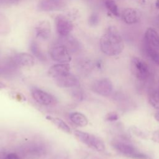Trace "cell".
<instances>
[{
  "mask_svg": "<svg viewBox=\"0 0 159 159\" xmlns=\"http://www.w3.org/2000/svg\"><path fill=\"white\" fill-rule=\"evenodd\" d=\"M30 49L34 57H36L41 61H45L46 60V56L36 42H32L30 43Z\"/></svg>",
  "mask_w": 159,
  "mask_h": 159,
  "instance_id": "cell-18",
  "label": "cell"
},
{
  "mask_svg": "<svg viewBox=\"0 0 159 159\" xmlns=\"http://www.w3.org/2000/svg\"><path fill=\"white\" fill-rule=\"evenodd\" d=\"M70 93L72 98L76 101L80 102L83 101L84 98V93L80 88H79V86H76L71 88Z\"/></svg>",
  "mask_w": 159,
  "mask_h": 159,
  "instance_id": "cell-22",
  "label": "cell"
},
{
  "mask_svg": "<svg viewBox=\"0 0 159 159\" xmlns=\"http://www.w3.org/2000/svg\"><path fill=\"white\" fill-rule=\"evenodd\" d=\"M154 118H155V119L158 122H159V111L157 112H156V113L155 114V115H154Z\"/></svg>",
  "mask_w": 159,
  "mask_h": 159,
  "instance_id": "cell-29",
  "label": "cell"
},
{
  "mask_svg": "<svg viewBox=\"0 0 159 159\" xmlns=\"http://www.w3.org/2000/svg\"><path fill=\"white\" fill-rule=\"evenodd\" d=\"M69 118L73 124L79 127H85L88 124L87 117L84 114L80 112L76 111L70 113Z\"/></svg>",
  "mask_w": 159,
  "mask_h": 159,
  "instance_id": "cell-16",
  "label": "cell"
},
{
  "mask_svg": "<svg viewBox=\"0 0 159 159\" xmlns=\"http://www.w3.org/2000/svg\"><path fill=\"white\" fill-rule=\"evenodd\" d=\"M104 6L106 9L115 16H119V12L118 7L114 0H104Z\"/></svg>",
  "mask_w": 159,
  "mask_h": 159,
  "instance_id": "cell-20",
  "label": "cell"
},
{
  "mask_svg": "<svg viewBox=\"0 0 159 159\" xmlns=\"http://www.w3.org/2000/svg\"><path fill=\"white\" fill-rule=\"evenodd\" d=\"M148 102L153 107L159 110V91L150 92L148 95Z\"/></svg>",
  "mask_w": 159,
  "mask_h": 159,
  "instance_id": "cell-21",
  "label": "cell"
},
{
  "mask_svg": "<svg viewBox=\"0 0 159 159\" xmlns=\"http://www.w3.org/2000/svg\"><path fill=\"white\" fill-rule=\"evenodd\" d=\"M99 21V17L97 13H93L91 14L88 19V23L91 26H96L98 24Z\"/></svg>",
  "mask_w": 159,
  "mask_h": 159,
  "instance_id": "cell-23",
  "label": "cell"
},
{
  "mask_svg": "<svg viewBox=\"0 0 159 159\" xmlns=\"http://www.w3.org/2000/svg\"><path fill=\"white\" fill-rule=\"evenodd\" d=\"M145 50L147 55L152 60L155 64L159 66V50H156L148 44H145Z\"/></svg>",
  "mask_w": 159,
  "mask_h": 159,
  "instance_id": "cell-19",
  "label": "cell"
},
{
  "mask_svg": "<svg viewBox=\"0 0 159 159\" xmlns=\"http://www.w3.org/2000/svg\"><path fill=\"white\" fill-rule=\"evenodd\" d=\"M114 148L123 155L134 159H148L149 157L139 151L132 145L124 142H114Z\"/></svg>",
  "mask_w": 159,
  "mask_h": 159,
  "instance_id": "cell-3",
  "label": "cell"
},
{
  "mask_svg": "<svg viewBox=\"0 0 159 159\" xmlns=\"http://www.w3.org/2000/svg\"><path fill=\"white\" fill-rule=\"evenodd\" d=\"M140 16V12L134 8H126L122 12V19L127 24H134L138 22Z\"/></svg>",
  "mask_w": 159,
  "mask_h": 159,
  "instance_id": "cell-14",
  "label": "cell"
},
{
  "mask_svg": "<svg viewBox=\"0 0 159 159\" xmlns=\"http://www.w3.org/2000/svg\"><path fill=\"white\" fill-rule=\"evenodd\" d=\"M13 60L17 65L23 67H32L35 64L34 55L25 52L17 53L14 57Z\"/></svg>",
  "mask_w": 159,
  "mask_h": 159,
  "instance_id": "cell-13",
  "label": "cell"
},
{
  "mask_svg": "<svg viewBox=\"0 0 159 159\" xmlns=\"http://www.w3.org/2000/svg\"><path fill=\"white\" fill-rule=\"evenodd\" d=\"M55 25L57 34L61 37L68 36L73 29L72 22L62 14H58L55 17Z\"/></svg>",
  "mask_w": 159,
  "mask_h": 159,
  "instance_id": "cell-6",
  "label": "cell"
},
{
  "mask_svg": "<svg viewBox=\"0 0 159 159\" xmlns=\"http://www.w3.org/2000/svg\"><path fill=\"white\" fill-rule=\"evenodd\" d=\"M156 6L157 7H158L159 9V0H157V2H156Z\"/></svg>",
  "mask_w": 159,
  "mask_h": 159,
  "instance_id": "cell-31",
  "label": "cell"
},
{
  "mask_svg": "<svg viewBox=\"0 0 159 159\" xmlns=\"http://www.w3.org/2000/svg\"><path fill=\"white\" fill-rule=\"evenodd\" d=\"M130 70L132 75L139 80H147L150 74L147 64L138 57H133L130 61Z\"/></svg>",
  "mask_w": 159,
  "mask_h": 159,
  "instance_id": "cell-4",
  "label": "cell"
},
{
  "mask_svg": "<svg viewBox=\"0 0 159 159\" xmlns=\"http://www.w3.org/2000/svg\"><path fill=\"white\" fill-rule=\"evenodd\" d=\"M119 119V116L114 112L108 114L106 117V120L107 121H116Z\"/></svg>",
  "mask_w": 159,
  "mask_h": 159,
  "instance_id": "cell-24",
  "label": "cell"
},
{
  "mask_svg": "<svg viewBox=\"0 0 159 159\" xmlns=\"http://www.w3.org/2000/svg\"><path fill=\"white\" fill-rule=\"evenodd\" d=\"M35 35L38 39L43 40H48L51 35V25L48 20L39 21L35 27Z\"/></svg>",
  "mask_w": 159,
  "mask_h": 159,
  "instance_id": "cell-10",
  "label": "cell"
},
{
  "mask_svg": "<svg viewBox=\"0 0 159 159\" xmlns=\"http://www.w3.org/2000/svg\"><path fill=\"white\" fill-rule=\"evenodd\" d=\"M99 45L101 51L108 56L119 55L124 47L122 38L114 26H109L106 29L100 39Z\"/></svg>",
  "mask_w": 159,
  "mask_h": 159,
  "instance_id": "cell-1",
  "label": "cell"
},
{
  "mask_svg": "<svg viewBox=\"0 0 159 159\" xmlns=\"http://www.w3.org/2000/svg\"><path fill=\"white\" fill-rule=\"evenodd\" d=\"M73 134L80 142L88 147L98 152H104L105 150V144L98 137L77 129L73 130Z\"/></svg>",
  "mask_w": 159,
  "mask_h": 159,
  "instance_id": "cell-2",
  "label": "cell"
},
{
  "mask_svg": "<svg viewBox=\"0 0 159 159\" xmlns=\"http://www.w3.org/2000/svg\"><path fill=\"white\" fill-rule=\"evenodd\" d=\"M146 43L152 48L159 50V34L153 28H148L145 33Z\"/></svg>",
  "mask_w": 159,
  "mask_h": 159,
  "instance_id": "cell-15",
  "label": "cell"
},
{
  "mask_svg": "<svg viewBox=\"0 0 159 159\" xmlns=\"http://www.w3.org/2000/svg\"><path fill=\"white\" fill-rule=\"evenodd\" d=\"M49 54L53 61L60 63H69L71 60L70 50L63 44L52 47L50 49Z\"/></svg>",
  "mask_w": 159,
  "mask_h": 159,
  "instance_id": "cell-5",
  "label": "cell"
},
{
  "mask_svg": "<svg viewBox=\"0 0 159 159\" xmlns=\"http://www.w3.org/2000/svg\"><path fill=\"white\" fill-rule=\"evenodd\" d=\"M65 5L63 0H42L39 4V9L42 11H55L63 9Z\"/></svg>",
  "mask_w": 159,
  "mask_h": 159,
  "instance_id": "cell-11",
  "label": "cell"
},
{
  "mask_svg": "<svg viewBox=\"0 0 159 159\" xmlns=\"http://www.w3.org/2000/svg\"><path fill=\"white\" fill-rule=\"evenodd\" d=\"M6 88H7V85L4 83H3L2 81H0V90L6 89Z\"/></svg>",
  "mask_w": 159,
  "mask_h": 159,
  "instance_id": "cell-28",
  "label": "cell"
},
{
  "mask_svg": "<svg viewBox=\"0 0 159 159\" xmlns=\"http://www.w3.org/2000/svg\"><path fill=\"white\" fill-rule=\"evenodd\" d=\"M152 139L154 142L159 143V130L153 132Z\"/></svg>",
  "mask_w": 159,
  "mask_h": 159,
  "instance_id": "cell-27",
  "label": "cell"
},
{
  "mask_svg": "<svg viewBox=\"0 0 159 159\" xmlns=\"http://www.w3.org/2000/svg\"><path fill=\"white\" fill-rule=\"evenodd\" d=\"M92 91L102 96H109L113 89L111 81L108 78H101L95 81L91 86Z\"/></svg>",
  "mask_w": 159,
  "mask_h": 159,
  "instance_id": "cell-8",
  "label": "cell"
},
{
  "mask_svg": "<svg viewBox=\"0 0 159 159\" xmlns=\"http://www.w3.org/2000/svg\"><path fill=\"white\" fill-rule=\"evenodd\" d=\"M133 131H134V133L135 134V135H137L139 137H142V139H145V137H146V135L145 134L140 130V129H139L138 128H136V127H134L133 128Z\"/></svg>",
  "mask_w": 159,
  "mask_h": 159,
  "instance_id": "cell-25",
  "label": "cell"
},
{
  "mask_svg": "<svg viewBox=\"0 0 159 159\" xmlns=\"http://www.w3.org/2000/svg\"><path fill=\"white\" fill-rule=\"evenodd\" d=\"M45 118L50 120L55 126H56L58 129L66 133V134H71V128L69 127V125L61 119L57 117H53L52 116H47Z\"/></svg>",
  "mask_w": 159,
  "mask_h": 159,
  "instance_id": "cell-17",
  "label": "cell"
},
{
  "mask_svg": "<svg viewBox=\"0 0 159 159\" xmlns=\"http://www.w3.org/2000/svg\"><path fill=\"white\" fill-rule=\"evenodd\" d=\"M54 80L56 84L62 88H73L80 86L79 79L76 75L71 73Z\"/></svg>",
  "mask_w": 159,
  "mask_h": 159,
  "instance_id": "cell-9",
  "label": "cell"
},
{
  "mask_svg": "<svg viewBox=\"0 0 159 159\" xmlns=\"http://www.w3.org/2000/svg\"><path fill=\"white\" fill-rule=\"evenodd\" d=\"M69 63H57L51 66L48 70V75L54 79L61 77L70 73Z\"/></svg>",
  "mask_w": 159,
  "mask_h": 159,
  "instance_id": "cell-12",
  "label": "cell"
},
{
  "mask_svg": "<svg viewBox=\"0 0 159 159\" xmlns=\"http://www.w3.org/2000/svg\"><path fill=\"white\" fill-rule=\"evenodd\" d=\"M30 93L34 100L42 106H53L57 102L56 99L53 95L42 89L34 88L31 89Z\"/></svg>",
  "mask_w": 159,
  "mask_h": 159,
  "instance_id": "cell-7",
  "label": "cell"
},
{
  "mask_svg": "<svg viewBox=\"0 0 159 159\" xmlns=\"http://www.w3.org/2000/svg\"><path fill=\"white\" fill-rule=\"evenodd\" d=\"M21 0H0V3L6 5H12L19 2Z\"/></svg>",
  "mask_w": 159,
  "mask_h": 159,
  "instance_id": "cell-26",
  "label": "cell"
},
{
  "mask_svg": "<svg viewBox=\"0 0 159 159\" xmlns=\"http://www.w3.org/2000/svg\"><path fill=\"white\" fill-rule=\"evenodd\" d=\"M156 24H157V27L159 28V15L156 18Z\"/></svg>",
  "mask_w": 159,
  "mask_h": 159,
  "instance_id": "cell-30",
  "label": "cell"
}]
</instances>
